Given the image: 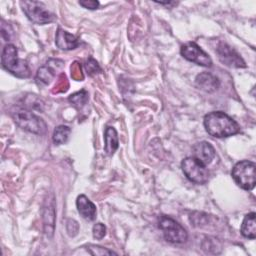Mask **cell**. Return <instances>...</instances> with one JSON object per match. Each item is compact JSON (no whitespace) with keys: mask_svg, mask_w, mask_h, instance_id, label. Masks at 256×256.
Returning a JSON list of instances; mask_svg holds the SVG:
<instances>
[{"mask_svg":"<svg viewBox=\"0 0 256 256\" xmlns=\"http://www.w3.org/2000/svg\"><path fill=\"white\" fill-rule=\"evenodd\" d=\"M69 88V82H68V79L66 77V75L64 73H61L58 78H57V81L54 85V88L52 90L53 93H56V94H59V93H64L68 90Z\"/></svg>","mask_w":256,"mask_h":256,"instance_id":"cell-20","label":"cell"},{"mask_svg":"<svg viewBox=\"0 0 256 256\" xmlns=\"http://www.w3.org/2000/svg\"><path fill=\"white\" fill-rule=\"evenodd\" d=\"M87 250L89 251L90 254L92 255H99V256H103V255H117L116 252L112 251V250H109L105 247H102V246H99V245H94V244H89L86 246Z\"/></svg>","mask_w":256,"mask_h":256,"instance_id":"cell-21","label":"cell"},{"mask_svg":"<svg viewBox=\"0 0 256 256\" xmlns=\"http://www.w3.org/2000/svg\"><path fill=\"white\" fill-rule=\"evenodd\" d=\"M64 65V62L62 60L59 59H50L46 65L41 66L37 72H36V76H35V81L37 83V85L39 86H44V85H48L53 78L56 75V71L58 69H61Z\"/></svg>","mask_w":256,"mask_h":256,"instance_id":"cell-10","label":"cell"},{"mask_svg":"<svg viewBox=\"0 0 256 256\" xmlns=\"http://www.w3.org/2000/svg\"><path fill=\"white\" fill-rule=\"evenodd\" d=\"M1 64L4 69L18 78H28L30 68L24 59L18 57V51L13 44H6L1 54Z\"/></svg>","mask_w":256,"mask_h":256,"instance_id":"cell-3","label":"cell"},{"mask_svg":"<svg viewBox=\"0 0 256 256\" xmlns=\"http://www.w3.org/2000/svg\"><path fill=\"white\" fill-rule=\"evenodd\" d=\"M231 175L240 188L250 191L256 184V165L249 160L239 161L234 165Z\"/></svg>","mask_w":256,"mask_h":256,"instance_id":"cell-4","label":"cell"},{"mask_svg":"<svg viewBox=\"0 0 256 256\" xmlns=\"http://www.w3.org/2000/svg\"><path fill=\"white\" fill-rule=\"evenodd\" d=\"M76 207L79 214L85 220L92 221L96 217V206L95 204L88 199L87 196L81 194L76 199Z\"/></svg>","mask_w":256,"mask_h":256,"instance_id":"cell-15","label":"cell"},{"mask_svg":"<svg viewBox=\"0 0 256 256\" xmlns=\"http://www.w3.org/2000/svg\"><path fill=\"white\" fill-rule=\"evenodd\" d=\"M85 69L89 75H95L99 72H101V68L98 64V62L93 59L92 57H89L88 60L85 63Z\"/></svg>","mask_w":256,"mask_h":256,"instance_id":"cell-23","label":"cell"},{"mask_svg":"<svg viewBox=\"0 0 256 256\" xmlns=\"http://www.w3.org/2000/svg\"><path fill=\"white\" fill-rule=\"evenodd\" d=\"M70 71H71V77L76 80V81H82L84 79V74L82 71V66L78 61H74L71 64L70 67Z\"/></svg>","mask_w":256,"mask_h":256,"instance_id":"cell-22","label":"cell"},{"mask_svg":"<svg viewBox=\"0 0 256 256\" xmlns=\"http://www.w3.org/2000/svg\"><path fill=\"white\" fill-rule=\"evenodd\" d=\"M240 232L243 237L248 238V239H255L256 237V213L251 212L245 215Z\"/></svg>","mask_w":256,"mask_h":256,"instance_id":"cell-17","label":"cell"},{"mask_svg":"<svg viewBox=\"0 0 256 256\" xmlns=\"http://www.w3.org/2000/svg\"><path fill=\"white\" fill-rule=\"evenodd\" d=\"M93 237L97 240H101L106 235V226L103 223H96L92 228Z\"/></svg>","mask_w":256,"mask_h":256,"instance_id":"cell-24","label":"cell"},{"mask_svg":"<svg viewBox=\"0 0 256 256\" xmlns=\"http://www.w3.org/2000/svg\"><path fill=\"white\" fill-rule=\"evenodd\" d=\"M216 54L219 60L226 66L233 68H245L246 63L240 56V54L235 51L231 46L226 43H219L216 48Z\"/></svg>","mask_w":256,"mask_h":256,"instance_id":"cell-9","label":"cell"},{"mask_svg":"<svg viewBox=\"0 0 256 256\" xmlns=\"http://www.w3.org/2000/svg\"><path fill=\"white\" fill-rule=\"evenodd\" d=\"M79 5L89 10H95L99 7V2L97 0H80Z\"/></svg>","mask_w":256,"mask_h":256,"instance_id":"cell-26","label":"cell"},{"mask_svg":"<svg viewBox=\"0 0 256 256\" xmlns=\"http://www.w3.org/2000/svg\"><path fill=\"white\" fill-rule=\"evenodd\" d=\"M206 132L216 138H226L240 132L239 124L222 111H213L204 116Z\"/></svg>","mask_w":256,"mask_h":256,"instance_id":"cell-1","label":"cell"},{"mask_svg":"<svg viewBox=\"0 0 256 256\" xmlns=\"http://www.w3.org/2000/svg\"><path fill=\"white\" fill-rule=\"evenodd\" d=\"M10 116L21 129L37 134L43 135L47 130L45 121L39 116L35 115L31 110L23 106H13L10 109Z\"/></svg>","mask_w":256,"mask_h":256,"instance_id":"cell-2","label":"cell"},{"mask_svg":"<svg viewBox=\"0 0 256 256\" xmlns=\"http://www.w3.org/2000/svg\"><path fill=\"white\" fill-rule=\"evenodd\" d=\"M195 84L199 89L208 93H212L219 88L220 81L213 74L208 72H202L196 76Z\"/></svg>","mask_w":256,"mask_h":256,"instance_id":"cell-14","label":"cell"},{"mask_svg":"<svg viewBox=\"0 0 256 256\" xmlns=\"http://www.w3.org/2000/svg\"><path fill=\"white\" fill-rule=\"evenodd\" d=\"M180 54L188 61L203 67H211L212 60L209 55L204 52L200 46L194 42H188L181 46Z\"/></svg>","mask_w":256,"mask_h":256,"instance_id":"cell-8","label":"cell"},{"mask_svg":"<svg viewBox=\"0 0 256 256\" xmlns=\"http://www.w3.org/2000/svg\"><path fill=\"white\" fill-rule=\"evenodd\" d=\"M181 168L184 175L196 184H205L209 179V171L206 165L193 156L184 158L181 162Z\"/></svg>","mask_w":256,"mask_h":256,"instance_id":"cell-7","label":"cell"},{"mask_svg":"<svg viewBox=\"0 0 256 256\" xmlns=\"http://www.w3.org/2000/svg\"><path fill=\"white\" fill-rule=\"evenodd\" d=\"M66 231L69 236L74 237L78 234L79 231V224L74 219H68L66 222Z\"/></svg>","mask_w":256,"mask_h":256,"instance_id":"cell-25","label":"cell"},{"mask_svg":"<svg viewBox=\"0 0 256 256\" xmlns=\"http://www.w3.org/2000/svg\"><path fill=\"white\" fill-rule=\"evenodd\" d=\"M20 6L26 17L37 25H45L55 20V16L39 1H21Z\"/></svg>","mask_w":256,"mask_h":256,"instance_id":"cell-6","label":"cell"},{"mask_svg":"<svg viewBox=\"0 0 256 256\" xmlns=\"http://www.w3.org/2000/svg\"><path fill=\"white\" fill-rule=\"evenodd\" d=\"M216 152L214 147L207 141H201L193 146V157L204 165H208L215 158Z\"/></svg>","mask_w":256,"mask_h":256,"instance_id":"cell-12","label":"cell"},{"mask_svg":"<svg viewBox=\"0 0 256 256\" xmlns=\"http://www.w3.org/2000/svg\"><path fill=\"white\" fill-rule=\"evenodd\" d=\"M104 151L108 156H111L114 154V152L117 150L119 146V139H118V134L117 131L115 130L114 127L108 126L105 129L104 133Z\"/></svg>","mask_w":256,"mask_h":256,"instance_id":"cell-16","label":"cell"},{"mask_svg":"<svg viewBox=\"0 0 256 256\" xmlns=\"http://www.w3.org/2000/svg\"><path fill=\"white\" fill-rule=\"evenodd\" d=\"M158 227L163 231L165 240L170 243L181 244L188 239V233L184 227L169 216L161 215L158 218Z\"/></svg>","mask_w":256,"mask_h":256,"instance_id":"cell-5","label":"cell"},{"mask_svg":"<svg viewBox=\"0 0 256 256\" xmlns=\"http://www.w3.org/2000/svg\"><path fill=\"white\" fill-rule=\"evenodd\" d=\"M71 129L66 125H59L54 129L52 140L56 145H60L65 143L70 135Z\"/></svg>","mask_w":256,"mask_h":256,"instance_id":"cell-18","label":"cell"},{"mask_svg":"<svg viewBox=\"0 0 256 256\" xmlns=\"http://www.w3.org/2000/svg\"><path fill=\"white\" fill-rule=\"evenodd\" d=\"M68 101L72 103L74 106H76L77 108H81L88 101V92L85 89L75 92L68 97Z\"/></svg>","mask_w":256,"mask_h":256,"instance_id":"cell-19","label":"cell"},{"mask_svg":"<svg viewBox=\"0 0 256 256\" xmlns=\"http://www.w3.org/2000/svg\"><path fill=\"white\" fill-rule=\"evenodd\" d=\"M42 218H43V224H44V232L47 237L51 238L54 234L55 219H56L55 203H54L53 195L51 199L48 196V199H46L44 202V205L42 208Z\"/></svg>","mask_w":256,"mask_h":256,"instance_id":"cell-11","label":"cell"},{"mask_svg":"<svg viewBox=\"0 0 256 256\" xmlns=\"http://www.w3.org/2000/svg\"><path fill=\"white\" fill-rule=\"evenodd\" d=\"M55 44L59 49L68 51L77 48L80 45V39L59 27L55 36Z\"/></svg>","mask_w":256,"mask_h":256,"instance_id":"cell-13","label":"cell"}]
</instances>
